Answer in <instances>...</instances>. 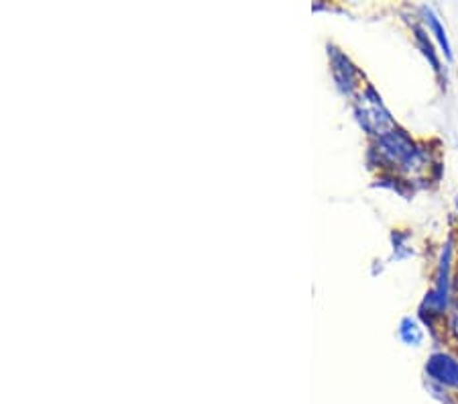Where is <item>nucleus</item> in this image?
Returning a JSON list of instances; mask_svg holds the SVG:
<instances>
[{
	"label": "nucleus",
	"instance_id": "obj_1",
	"mask_svg": "<svg viewBox=\"0 0 458 404\" xmlns=\"http://www.w3.org/2000/svg\"><path fill=\"white\" fill-rule=\"evenodd\" d=\"M430 372L436 378L446 382L450 386H458V362L450 359L446 356H436L432 357Z\"/></svg>",
	"mask_w": 458,
	"mask_h": 404
}]
</instances>
